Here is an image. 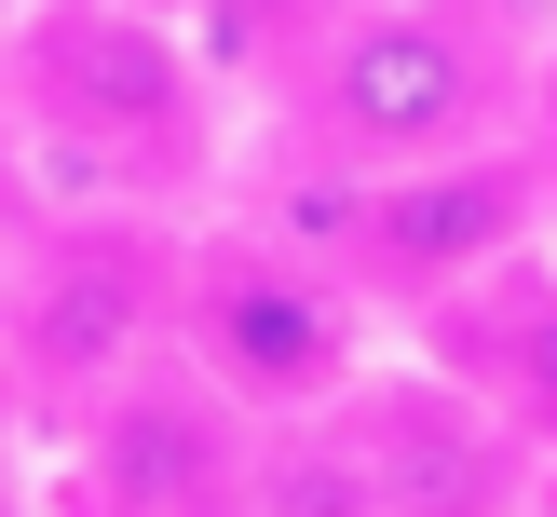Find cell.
<instances>
[{"instance_id": "obj_1", "label": "cell", "mask_w": 557, "mask_h": 517, "mask_svg": "<svg viewBox=\"0 0 557 517\" xmlns=\"http://www.w3.org/2000/svg\"><path fill=\"white\" fill-rule=\"evenodd\" d=\"M531 109H544V54L517 41L504 0H326L272 69V123H286L299 177L449 163L490 136H531Z\"/></svg>"}, {"instance_id": "obj_2", "label": "cell", "mask_w": 557, "mask_h": 517, "mask_svg": "<svg viewBox=\"0 0 557 517\" xmlns=\"http://www.w3.org/2000/svg\"><path fill=\"white\" fill-rule=\"evenodd\" d=\"M0 109L69 190L177 205L218 163V54L150 0H27L0 27Z\"/></svg>"}, {"instance_id": "obj_4", "label": "cell", "mask_w": 557, "mask_h": 517, "mask_svg": "<svg viewBox=\"0 0 557 517\" xmlns=\"http://www.w3.org/2000/svg\"><path fill=\"white\" fill-rule=\"evenodd\" d=\"M381 299L326 259L299 218H190L177 354L245 408V422H313L381 368Z\"/></svg>"}, {"instance_id": "obj_9", "label": "cell", "mask_w": 557, "mask_h": 517, "mask_svg": "<svg viewBox=\"0 0 557 517\" xmlns=\"http://www.w3.org/2000/svg\"><path fill=\"white\" fill-rule=\"evenodd\" d=\"M27 435V395H14V354H0V450Z\"/></svg>"}, {"instance_id": "obj_10", "label": "cell", "mask_w": 557, "mask_h": 517, "mask_svg": "<svg viewBox=\"0 0 557 517\" xmlns=\"http://www.w3.org/2000/svg\"><path fill=\"white\" fill-rule=\"evenodd\" d=\"M150 14H190V0H150Z\"/></svg>"}, {"instance_id": "obj_8", "label": "cell", "mask_w": 557, "mask_h": 517, "mask_svg": "<svg viewBox=\"0 0 557 517\" xmlns=\"http://www.w3.org/2000/svg\"><path fill=\"white\" fill-rule=\"evenodd\" d=\"M41 218H54V163L27 150V123L0 109V286L27 272V245H41Z\"/></svg>"}, {"instance_id": "obj_3", "label": "cell", "mask_w": 557, "mask_h": 517, "mask_svg": "<svg viewBox=\"0 0 557 517\" xmlns=\"http://www.w3.org/2000/svg\"><path fill=\"white\" fill-rule=\"evenodd\" d=\"M177 286H190V218L136 190H54L27 272L0 286V354H14L27 435L82 422L109 381L177 354Z\"/></svg>"}, {"instance_id": "obj_5", "label": "cell", "mask_w": 557, "mask_h": 517, "mask_svg": "<svg viewBox=\"0 0 557 517\" xmlns=\"http://www.w3.org/2000/svg\"><path fill=\"white\" fill-rule=\"evenodd\" d=\"M299 232L381 299V327H435L462 286H490L504 259H531L557 232V163L544 136H490L449 163H395V177H286Z\"/></svg>"}, {"instance_id": "obj_6", "label": "cell", "mask_w": 557, "mask_h": 517, "mask_svg": "<svg viewBox=\"0 0 557 517\" xmlns=\"http://www.w3.org/2000/svg\"><path fill=\"white\" fill-rule=\"evenodd\" d=\"M41 450H54V477H41L54 517H245L259 504V422L190 354H150L82 422H54Z\"/></svg>"}, {"instance_id": "obj_7", "label": "cell", "mask_w": 557, "mask_h": 517, "mask_svg": "<svg viewBox=\"0 0 557 517\" xmlns=\"http://www.w3.org/2000/svg\"><path fill=\"white\" fill-rule=\"evenodd\" d=\"M408 341H422L435 368H462V381H476V395L557 463V232L531 245V259H504L490 286H462L449 313L408 327Z\"/></svg>"}]
</instances>
